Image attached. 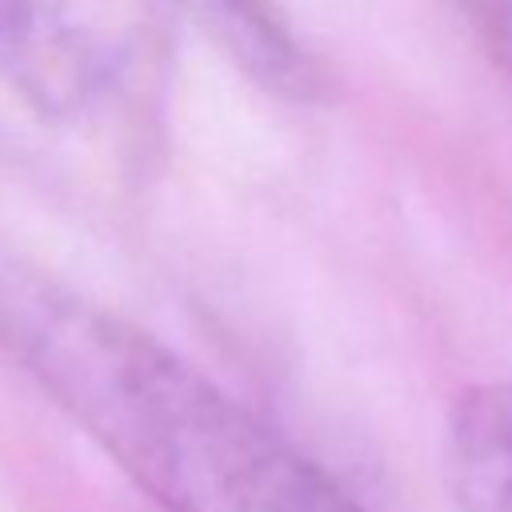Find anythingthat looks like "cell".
<instances>
[{
	"label": "cell",
	"instance_id": "5b68a950",
	"mask_svg": "<svg viewBox=\"0 0 512 512\" xmlns=\"http://www.w3.org/2000/svg\"><path fill=\"white\" fill-rule=\"evenodd\" d=\"M468 12L480 24V32L496 56V68L504 72V80L512 88V0H480Z\"/></svg>",
	"mask_w": 512,
	"mask_h": 512
},
{
	"label": "cell",
	"instance_id": "7a4b0ae2",
	"mask_svg": "<svg viewBox=\"0 0 512 512\" xmlns=\"http://www.w3.org/2000/svg\"><path fill=\"white\" fill-rule=\"evenodd\" d=\"M112 0H0V84L40 116L96 112L124 68Z\"/></svg>",
	"mask_w": 512,
	"mask_h": 512
},
{
	"label": "cell",
	"instance_id": "6da1fadb",
	"mask_svg": "<svg viewBox=\"0 0 512 512\" xmlns=\"http://www.w3.org/2000/svg\"><path fill=\"white\" fill-rule=\"evenodd\" d=\"M0 348L164 512H364L196 364L8 256Z\"/></svg>",
	"mask_w": 512,
	"mask_h": 512
},
{
	"label": "cell",
	"instance_id": "3957f363",
	"mask_svg": "<svg viewBox=\"0 0 512 512\" xmlns=\"http://www.w3.org/2000/svg\"><path fill=\"white\" fill-rule=\"evenodd\" d=\"M200 32L236 72L284 100H316L320 68L276 0H156Z\"/></svg>",
	"mask_w": 512,
	"mask_h": 512
},
{
	"label": "cell",
	"instance_id": "277c9868",
	"mask_svg": "<svg viewBox=\"0 0 512 512\" xmlns=\"http://www.w3.org/2000/svg\"><path fill=\"white\" fill-rule=\"evenodd\" d=\"M444 476L460 512H512V392L464 388L444 424Z\"/></svg>",
	"mask_w": 512,
	"mask_h": 512
}]
</instances>
